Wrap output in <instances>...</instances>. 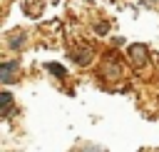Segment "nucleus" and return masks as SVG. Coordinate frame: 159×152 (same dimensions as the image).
<instances>
[{"label": "nucleus", "mask_w": 159, "mask_h": 152, "mask_svg": "<svg viewBox=\"0 0 159 152\" xmlns=\"http://www.w3.org/2000/svg\"><path fill=\"white\" fill-rule=\"evenodd\" d=\"M17 67H20V62H15V60L5 62L2 70H0V80H2V82H12V72H15Z\"/></svg>", "instance_id": "nucleus-1"}, {"label": "nucleus", "mask_w": 159, "mask_h": 152, "mask_svg": "<svg viewBox=\"0 0 159 152\" xmlns=\"http://www.w3.org/2000/svg\"><path fill=\"white\" fill-rule=\"evenodd\" d=\"M10 40H12V42H10V47H20V45H22V40H25V35H22V32H20V35H10Z\"/></svg>", "instance_id": "nucleus-4"}, {"label": "nucleus", "mask_w": 159, "mask_h": 152, "mask_svg": "<svg viewBox=\"0 0 159 152\" xmlns=\"http://www.w3.org/2000/svg\"><path fill=\"white\" fill-rule=\"evenodd\" d=\"M10 107H12V95L10 92H2V117H7Z\"/></svg>", "instance_id": "nucleus-2"}, {"label": "nucleus", "mask_w": 159, "mask_h": 152, "mask_svg": "<svg viewBox=\"0 0 159 152\" xmlns=\"http://www.w3.org/2000/svg\"><path fill=\"white\" fill-rule=\"evenodd\" d=\"M47 70H50L52 75H57V77H65V67H62V65H55V62H47Z\"/></svg>", "instance_id": "nucleus-3"}]
</instances>
